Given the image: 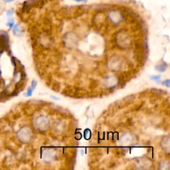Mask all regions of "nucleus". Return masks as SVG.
Returning a JSON list of instances; mask_svg holds the SVG:
<instances>
[{
  "label": "nucleus",
  "instance_id": "obj_1",
  "mask_svg": "<svg viewBox=\"0 0 170 170\" xmlns=\"http://www.w3.org/2000/svg\"><path fill=\"white\" fill-rule=\"evenodd\" d=\"M17 138L20 142L27 143L30 142L33 138V132L30 128L27 126L22 127L17 132Z\"/></svg>",
  "mask_w": 170,
  "mask_h": 170
},
{
  "label": "nucleus",
  "instance_id": "obj_2",
  "mask_svg": "<svg viewBox=\"0 0 170 170\" xmlns=\"http://www.w3.org/2000/svg\"><path fill=\"white\" fill-rule=\"evenodd\" d=\"M35 126L40 132H45L49 129V120L47 117L43 116H38L35 120Z\"/></svg>",
  "mask_w": 170,
  "mask_h": 170
},
{
  "label": "nucleus",
  "instance_id": "obj_3",
  "mask_svg": "<svg viewBox=\"0 0 170 170\" xmlns=\"http://www.w3.org/2000/svg\"><path fill=\"white\" fill-rule=\"evenodd\" d=\"M8 35L5 31H0V51L4 50L8 45Z\"/></svg>",
  "mask_w": 170,
  "mask_h": 170
},
{
  "label": "nucleus",
  "instance_id": "obj_4",
  "mask_svg": "<svg viewBox=\"0 0 170 170\" xmlns=\"http://www.w3.org/2000/svg\"><path fill=\"white\" fill-rule=\"evenodd\" d=\"M111 62L109 63V65H110V68L112 69V70H118V69L121 66V61L117 57L116 58H111ZM111 69V70H112Z\"/></svg>",
  "mask_w": 170,
  "mask_h": 170
},
{
  "label": "nucleus",
  "instance_id": "obj_5",
  "mask_svg": "<svg viewBox=\"0 0 170 170\" xmlns=\"http://www.w3.org/2000/svg\"><path fill=\"white\" fill-rule=\"evenodd\" d=\"M161 146L165 152L169 153V136H166L163 138L161 142Z\"/></svg>",
  "mask_w": 170,
  "mask_h": 170
},
{
  "label": "nucleus",
  "instance_id": "obj_6",
  "mask_svg": "<svg viewBox=\"0 0 170 170\" xmlns=\"http://www.w3.org/2000/svg\"><path fill=\"white\" fill-rule=\"evenodd\" d=\"M130 135L128 134H125L123 135L120 139V142L122 145H129L132 142V139Z\"/></svg>",
  "mask_w": 170,
  "mask_h": 170
},
{
  "label": "nucleus",
  "instance_id": "obj_7",
  "mask_svg": "<svg viewBox=\"0 0 170 170\" xmlns=\"http://www.w3.org/2000/svg\"><path fill=\"white\" fill-rule=\"evenodd\" d=\"M118 82V79L114 76H110L106 80V86L112 87L116 86V84Z\"/></svg>",
  "mask_w": 170,
  "mask_h": 170
},
{
  "label": "nucleus",
  "instance_id": "obj_8",
  "mask_svg": "<svg viewBox=\"0 0 170 170\" xmlns=\"http://www.w3.org/2000/svg\"><path fill=\"white\" fill-rule=\"evenodd\" d=\"M43 156L45 160H51V159L54 157V153H53V151L51 150H46L45 151Z\"/></svg>",
  "mask_w": 170,
  "mask_h": 170
},
{
  "label": "nucleus",
  "instance_id": "obj_9",
  "mask_svg": "<svg viewBox=\"0 0 170 170\" xmlns=\"http://www.w3.org/2000/svg\"><path fill=\"white\" fill-rule=\"evenodd\" d=\"M13 33L17 36H19L21 34V31L19 28V25L18 24H17V25H15L14 27H13Z\"/></svg>",
  "mask_w": 170,
  "mask_h": 170
},
{
  "label": "nucleus",
  "instance_id": "obj_10",
  "mask_svg": "<svg viewBox=\"0 0 170 170\" xmlns=\"http://www.w3.org/2000/svg\"><path fill=\"white\" fill-rule=\"evenodd\" d=\"M7 25L8 27H9L10 28L13 27V25H14V20H13V18H10V19H8V22H7Z\"/></svg>",
  "mask_w": 170,
  "mask_h": 170
},
{
  "label": "nucleus",
  "instance_id": "obj_11",
  "mask_svg": "<svg viewBox=\"0 0 170 170\" xmlns=\"http://www.w3.org/2000/svg\"><path fill=\"white\" fill-rule=\"evenodd\" d=\"M160 78H161V76L160 75H158V76H151V80H153V81H156L158 83H159V82H160Z\"/></svg>",
  "mask_w": 170,
  "mask_h": 170
},
{
  "label": "nucleus",
  "instance_id": "obj_12",
  "mask_svg": "<svg viewBox=\"0 0 170 170\" xmlns=\"http://www.w3.org/2000/svg\"><path fill=\"white\" fill-rule=\"evenodd\" d=\"M33 89H32L31 87H29L28 90H27V93H26V96L27 97H30V96L32 95V93H33Z\"/></svg>",
  "mask_w": 170,
  "mask_h": 170
},
{
  "label": "nucleus",
  "instance_id": "obj_13",
  "mask_svg": "<svg viewBox=\"0 0 170 170\" xmlns=\"http://www.w3.org/2000/svg\"><path fill=\"white\" fill-rule=\"evenodd\" d=\"M37 84V82L36 81H35V80H34V81H32V83H31V88H32V89H34L36 87Z\"/></svg>",
  "mask_w": 170,
  "mask_h": 170
},
{
  "label": "nucleus",
  "instance_id": "obj_14",
  "mask_svg": "<svg viewBox=\"0 0 170 170\" xmlns=\"http://www.w3.org/2000/svg\"><path fill=\"white\" fill-rule=\"evenodd\" d=\"M164 84L166 85V86L169 87V80L167 79V80H166V81H165L164 82Z\"/></svg>",
  "mask_w": 170,
  "mask_h": 170
},
{
  "label": "nucleus",
  "instance_id": "obj_15",
  "mask_svg": "<svg viewBox=\"0 0 170 170\" xmlns=\"http://www.w3.org/2000/svg\"><path fill=\"white\" fill-rule=\"evenodd\" d=\"M13 14V11L12 9H9V10H8L7 12V16H11Z\"/></svg>",
  "mask_w": 170,
  "mask_h": 170
},
{
  "label": "nucleus",
  "instance_id": "obj_16",
  "mask_svg": "<svg viewBox=\"0 0 170 170\" xmlns=\"http://www.w3.org/2000/svg\"><path fill=\"white\" fill-rule=\"evenodd\" d=\"M5 3H11L14 1V0H3Z\"/></svg>",
  "mask_w": 170,
  "mask_h": 170
},
{
  "label": "nucleus",
  "instance_id": "obj_17",
  "mask_svg": "<svg viewBox=\"0 0 170 170\" xmlns=\"http://www.w3.org/2000/svg\"><path fill=\"white\" fill-rule=\"evenodd\" d=\"M73 1H76V2H81V1L86 2V1H87V0H73Z\"/></svg>",
  "mask_w": 170,
  "mask_h": 170
}]
</instances>
